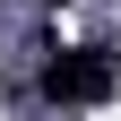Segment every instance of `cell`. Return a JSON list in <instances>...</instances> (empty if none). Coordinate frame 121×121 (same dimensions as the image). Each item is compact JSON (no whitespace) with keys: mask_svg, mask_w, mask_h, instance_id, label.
<instances>
[{"mask_svg":"<svg viewBox=\"0 0 121 121\" xmlns=\"http://www.w3.org/2000/svg\"><path fill=\"white\" fill-rule=\"evenodd\" d=\"M112 86H121V52H112V43H69V52H52V60H43V95H52V104H69V112L112 104Z\"/></svg>","mask_w":121,"mask_h":121,"instance_id":"cell-1","label":"cell"}]
</instances>
